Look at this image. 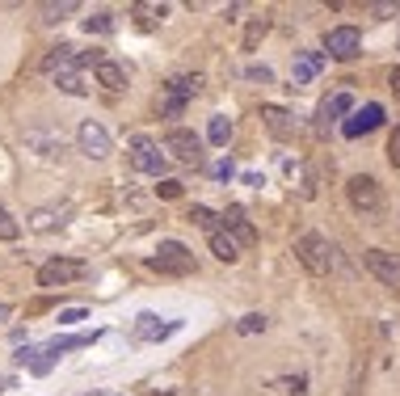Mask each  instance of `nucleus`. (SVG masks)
<instances>
[{
    "instance_id": "f257e3e1",
    "label": "nucleus",
    "mask_w": 400,
    "mask_h": 396,
    "mask_svg": "<svg viewBox=\"0 0 400 396\" xmlns=\"http://www.w3.org/2000/svg\"><path fill=\"white\" fill-rule=\"evenodd\" d=\"M346 194H350V207H354L359 215H367V219H375V215L384 211V190H380V181H375V177H367V173L350 177Z\"/></svg>"
},
{
    "instance_id": "f03ea898",
    "label": "nucleus",
    "mask_w": 400,
    "mask_h": 396,
    "mask_svg": "<svg viewBox=\"0 0 400 396\" xmlns=\"http://www.w3.org/2000/svg\"><path fill=\"white\" fill-rule=\"evenodd\" d=\"M295 257H299L312 274H329V270H333V249H329V241H325L321 232H304V236L295 241Z\"/></svg>"
},
{
    "instance_id": "7ed1b4c3",
    "label": "nucleus",
    "mask_w": 400,
    "mask_h": 396,
    "mask_svg": "<svg viewBox=\"0 0 400 396\" xmlns=\"http://www.w3.org/2000/svg\"><path fill=\"white\" fill-rule=\"evenodd\" d=\"M148 266L160 274H194V253L181 241H160V249H156V257H148Z\"/></svg>"
},
{
    "instance_id": "20e7f679",
    "label": "nucleus",
    "mask_w": 400,
    "mask_h": 396,
    "mask_svg": "<svg viewBox=\"0 0 400 396\" xmlns=\"http://www.w3.org/2000/svg\"><path fill=\"white\" fill-rule=\"evenodd\" d=\"M198 89H202V76H173V80L164 84V97H160V114H164V118H181L186 101H190Z\"/></svg>"
},
{
    "instance_id": "39448f33",
    "label": "nucleus",
    "mask_w": 400,
    "mask_h": 396,
    "mask_svg": "<svg viewBox=\"0 0 400 396\" xmlns=\"http://www.w3.org/2000/svg\"><path fill=\"white\" fill-rule=\"evenodd\" d=\"M325 51H329L333 59H359V51H363V34H359L354 25H333V30L325 34Z\"/></svg>"
},
{
    "instance_id": "423d86ee",
    "label": "nucleus",
    "mask_w": 400,
    "mask_h": 396,
    "mask_svg": "<svg viewBox=\"0 0 400 396\" xmlns=\"http://www.w3.org/2000/svg\"><path fill=\"white\" fill-rule=\"evenodd\" d=\"M367 270L384 283V287H392L400 291V253H388V249H367Z\"/></svg>"
},
{
    "instance_id": "0eeeda50",
    "label": "nucleus",
    "mask_w": 400,
    "mask_h": 396,
    "mask_svg": "<svg viewBox=\"0 0 400 396\" xmlns=\"http://www.w3.org/2000/svg\"><path fill=\"white\" fill-rule=\"evenodd\" d=\"M131 165H135L139 173L160 177V173H164V152H160L148 135H135V139H131Z\"/></svg>"
},
{
    "instance_id": "6e6552de",
    "label": "nucleus",
    "mask_w": 400,
    "mask_h": 396,
    "mask_svg": "<svg viewBox=\"0 0 400 396\" xmlns=\"http://www.w3.org/2000/svg\"><path fill=\"white\" fill-rule=\"evenodd\" d=\"M84 266L76 257H51L42 270H38V287H67L72 279H80Z\"/></svg>"
},
{
    "instance_id": "1a4fd4ad",
    "label": "nucleus",
    "mask_w": 400,
    "mask_h": 396,
    "mask_svg": "<svg viewBox=\"0 0 400 396\" xmlns=\"http://www.w3.org/2000/svg\"><path fill=\"white\" fill-rule=\"evenodd\" d=\"M76 143H80V152H84V156H93V160L110 156V131H105L97 118L80 122V131H76Z\"/></svg>"
},
{
    "instance_id": "9d476101",
    "label": "nucleus",
    "mask_w": 400,
    "mask_h": 396,
    "mask_svg": "<svg viewBox=\"0 0 400 396\" xmlns=\"http://www.w3.org/2000/svg\"><path fill=\"white\" fill-rule=\"evenodd\" d=\"M164 148H169L177 160H186V165H198V160H202V139H198L194 131H186V127H173V131L164 135Z\"/></svg>"
},
{
    "instance_id": "9b49d317",
    "label": "nucleus",
    "mask_w": 400,
    "mask_h": 396,
    "mask_svg": "<svg viewBox=\"0 0 400 396\" xmlns=\"http://www.w3.org/2000/svg\"><path fill=\"white\" fill-rule=\"evenodd\" d=\"M380 122H384V106H375V101H371V106L354 110V114H350V118L342 122V135H346V139H359V135H371V131H375Z\"/></svg>"
},
{
    "instance_id": "f8f14e48",
    "label": "nucleus",
    "mask_w": 400,
    "mask_h": 396,
    "mask_svg": "<svg viewBox=\"0 0 400 396\" xmlns=\"http://www.w3.org/2000/svg\"><path fill=\"white\" fill-rule=\"evenodd\" d=\"M219 219H224V232H228V236H232V241H236L240 249H249V245L257 241V228L249 224V215H245V207H228V211H224Z\"/></svg>"
},
{
    "instance_id": "ddd939ff",
    "label": "nucleus",
    "mask_w": 400,
    "mask_h": 396,
    "mask_svg": "<svg viewBox=\"0 0 400 396\" xmlns=\"http://www.w3.org/2000/svg\"><path fill=\"white\" fill-rule=\"evenodd\" d=\"M173 329H177V321H160V317H152V312L135 317V338H139V342H160V338H169Z\"/></svg>"
},
{
    "instance_id": "4468645a",
    "label": "nucleus",
    "mask_w": 400,
    "mask_h": 396,
    "mask_svg": "<svg viewBox=\"0 0 400 396\" xmlns=\"http://www.w3.org/2000/svg\"><path fill=\"white\" fill-rule=\"evenodd\" d=\"M325 68V55L321 51H299L295 55V68H291V84H308L312 76H321Z\"/></svg>"
},
{
    "instance_id": "2eb2a0df",
    "label": "nucleus",
    "mask_w": 400,
    "mask_h": 396,
    "mask_svg": "<svg viewBox=\"0 0 400 396\" xmlns=\"http://www.w3.org/2000/svg\"><path fill=\"white\" fill-rule=\"evenodd\" d=\"M350 110H354V97H350V93H333V97H325V101H321V110H316V118H321V131H325L333 118L350 114Z\"/></svg>"
},
{
    "instance_id": "dca6fc26",
    "label": "nucleus",
    "mask_w": 400,
    "mask_h": 396,
    "mask_svg": "<svg viewBox=\"0 0 400 396\" xmlns=\"http://www.w3.org/2000/svg\"><path fill=\"white\" fill-rule=\"evenodd\" d=\"M262 118H266V127H270L278 139H291V135L299 131L295 114H287V110H278V106H266V110H262Z\"/></svg>"
},
{
    "instance_id": "f3484780",
    "label": "nucleus",
    "mask_w": 400,
    "mask_h": 396,
    "mask_svg": "<svg viewBox=\"0 0 400 396\" xmlns=\"http://www.w3.org/2000/svg\"><path fill=\"white\" fill-rule=\"evenodd\" d=\"M211 253H215L219 262H228V266H232V262L240 257V245H236V241H232V236L219 228V232H211Z\"/></svg>"
},
{
    "instance_id": "a211bd4d",
    "label": "nucleus",
    "mask_w": 400,
    "mask_h": 396,
    "mask_svg": "<svg viewBox=\"0 0 400 396\" xmlns=\"http://www.w3.org/2000/svg\"><path fill=\"white\" fill-rule=\"evenodd\" d=\"M97 80H101L105 89H114V93H118V89H127V72H122L118 63H110V59L97 68Z\"/></svg>"
},
{
    "instance_id": "6ab92c4d",
    "label": "nucleus",
    "mask_w": 400,
    "mask_h": 396,
    "mask_svg": "<svg viewBox=\"0 0 400 396\" xmlns=\"http://www.w3.org/2000/svg\"><path fill=\"white\" fill-rule=\"evenodd\" d=\"M207 139H211V143H215V148H224V143H228V139H232V122H228V118H219V114H215V118H211V122H207Z\"/></svg>"
},
{
    "instance_id": "aec40b11",
    "label": "nucleus",
    "mask_w": 400,
    "mask_h": 396,
    "mask_svg": "<svg viewBox=\"0 0 400 396\" xmlns=\"http://www.w3.org/2000/svg\"><path fill=\"white\" fill-rule=\"evenodd\" d=\"M67 13H76V0H59V4H42V21H63Z\"/></svg>"
},
{
    "instance_id": "412c9836",
    "label": "nucleus",
    "mask_w": 400,
    "mask_h": 396,
    "mask_svg": "<svg viewBox=\"0 0 400 396\" xmlns=\"http://www.w3.org/2000/svg\"><path fill=\"white\" fill-rule=\"evenodd\" d=\"M84 30H89V34H110V30H114V13H105V8L93 13V17L84 21Z\"/></svg>"
},
{
    "instance_id": "4be33fe9",
    "label": "nucleus",
    "mask_w": 400,
    "mask_h": 396,
    "mask_svg": "<svg viewBox=\"0 0 400 396\" xmlns=\"http://www.w3.org/2000/svg\"><path fill=\"white\" fill-rule=\"evenodd\" d=\"M190 224H198V228H207V232H219V228H215V211H211V207H190Z\"/></svg>"
},
{
    "instance_id": "5701e85b",
    "label": "nucleus",
    "mask_w": 400,
    "mask_h": 396,
    "mask_svg": "<svg viewBox=\"0 0 400 396\" xmlns=\"http://www.w3.org/2000/svg\"><path fill=\"white\" fill-rule=\"evenodd\" d=\"M63 215H67V207H59V211H51V207L46 211H34V228H55V219L63 224Z\"/></svg>"
},
{
    "instance_id": "b1692460",
    "label": "nucleus",
    "mask_w": 400,
    "mask_h": 396,
    "mask_svg": "<svg viewBox=\"0 0 400 396\" xmlns=\"http://www.w3.org/2000/svg\"><path fill=\"white\" fill-rule=\"evenodd\" d=\"M266 325H270V321H266L262 312H249V317H240V321H236V329H240V333H262Z\"/></svg>"
},
{
    "instance_id": "393cba45",
    "label": "nucleus",
    "mask_w": 400,
    "mask_h": 396,
    "mask_svg": "<svg viewBox=\"0 0 400 396\" xmlns=\"http://www.w3.org/2000/svg\"><path fill=\"white\" fill-rule=\"evenodd\" d=\"M266 30H270V21H266V17H257V21L249 25V34H245V51H253V46L262 42V34H266Z\"/></svg>"
},
{
    "instance_id": "a878e982",
    "label": "nucleus",
    "mask_w": 400,
    "mask_h": 396,
    "mask_svg": "<svg viewBox=\"0 0 400 396\" xmlns=\"http://www.w3.org/2000/svg\"><path fill=\"white\" fill-rule=\"evenodd\" d=\"M63 93H72V97H84L89 93V84H84V76H63V80H55Z\"/></svg>"
},
{
    "instance_id": "bb28decb",
    "label": "nucleus",
    "mask_w": 400,
    "mask_h": 396,
    "mask_svg": "<svg viewBox=\"0 0 400 396\" xmlns=\"http://www.w3.org/2000/svg\"><path fill=\"white\" fill-rule=\"evenodd\" d=\"M17 232H21V228H17V219L0 207V241H17Z\"/></svg>"
},
{
    "instance_id": "cd10ccee",
    "label": "nucleus",
    "mask_w": 400,
    "mask_h": 396,
    "mask_svg": "<svg viewBox=\"0 0 400 396\" xmlns=\"http://www.w3.org/2000/svg\"><path fill=\"white\" fill-rule=\"evenodd\" d=\"M156 194H160V198H181V181H173V177H164V181L156 186Z\"/></svg>"
},
{
    "instance_id": "c85d7f7f",
    "label": "nucleus",
    "mask_w": 400,
    "mask_h": 396,
    "mask_svg": "<svg viewBox=\"0 0 400 396\" xmlns=\"http://www.w3.org/2000/svg\"><path fill=\"white\" fill-rule=\"evenodd\" d=\"M388 160H392V165L400 169V127L392 131V139H388Z\"/></svg>"
},
{
    "instance_id": "c756f323",
    "label": "nucleus",
    "mask_w": 400,
    "mask_h": 396,
    "mask_svg": "<svg viewBox=\"0 0 400 396\" xmlns=\"http://www.w3.org/2000/svg\"><path fill=\"white\" fill-rule=\"evenodd\" d=\"M304 384H308L304 376H291V380H283V388H287V392H295V396H304V392H308Z\"/></svg>"
},
{
    "instance_id": "7c9ffc66",
    "label": "nucleus",
    "mask_w": 400,
    "mask_h": 396,
    "mask_svg": "<svg viewBox=\"0 0 400 396\" xmlns=\"http://www.w3.org/2000/svg\"><path fill=\"white\" fill-rule=\"evenodd\" d=\"M249 80H262V84H266V80H270V68H266V63H253V68H249Z\"/></svg>"
},
{
    "instance_id": "2f4dec72",
    "label": "nucleus",
    "mask_w": 400,
    "mask_h": 396,
    "mask_svg": "<svg viewBox=\"0 0 400 396\" xmlns=\"http://www.w3.org/2000/svg\"><path fill=\"white\" fill-rule=\"evenodd\" d=\"M59 321L63 325H76V321H84V308H67V312H59Z\"/></svg>"
},
{
    "instance_id": "473e14b6",
    "label": "nucleus",
    "mask_w": 400,
    "mask_h": 396,
    "mask_svg": "<svg viewBox=\"0 0 400 396\" xmlns=\"http://www.w3.org/2000/svg\"><path fill=\"white\" fill-rule=\"evenodd\" d=\"M371 13L375 17H388V13H396V4H371Z\"/></svg>"
},
{
    "instance_id": "72a5a7b5",
    "label": "nucleus",
    "mask_w": 400,
    "mask_h": 396,
    "mask_svg": "<svg viewBox=\"0 0 400 396\" xmlns=\"http://www.w3.org/2000/svg\"><path fill=\"white\" fill-rule=\"evenodd\" d=\"M392 89L400 93V68H392Z\"/></svg>"
},
{
    "instance_id": "f704fd0d",
    "label": "nucleus",
    "mask_w": 400,
    "mask_h": 396,
    "mask_svg": "<svg viewBox=\"0 0 400 396\" xmlns=\"http://www.w3.org/2000/svg\"><path fill=\"white\" fill-rule=\"evenodd\" d=\"M4 317H8V304H0V321H4Z\"/></svg>"
},
{
    "instance_id": "c9c22d12",
    "label": "nucleus",
    "mask_w": 400,
    "mask_h": 396,
    "mask_svg": "<svg viewBox=\"0 0 400 396\" xmlns=\"http://www.w3.org/2000/svg\"><path fill=\"white\" fill-rule=\"evenodd\" d=\"M346 396H359V388H350V392H346Z\"/></svg>"
},
{
    "instance_id": "e433bc0d",
    "label": "nucleus",
    "mask_w": 400,
    "mask_h": 396,
    "mask_svg": "<svg viewBox=\"0 0 400 396\" xmlns=\"http://www.w3.org/2000/svg\"><path fill=\"white\" fill-rule=\"evenodd\" d=\"M0 388H4V380H0Z\"/></svg>"
}]
</instances>
